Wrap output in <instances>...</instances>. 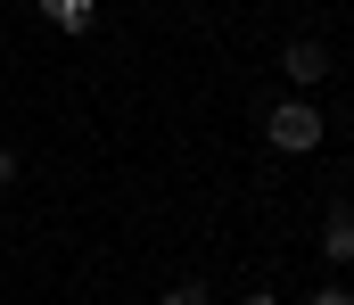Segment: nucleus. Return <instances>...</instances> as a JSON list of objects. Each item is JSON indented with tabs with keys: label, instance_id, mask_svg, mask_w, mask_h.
<instances>
[{
	"label": "nucleus",
	"instance_id": "nucleus-6",
	"mask_svg": "<svg viewBox=\"0 0 354 305\" xmlns=\"http://www.w3.org/2000/svg\"><path fill=\"white\" fill-rule=\"evenodd\" d=\"M313 305H354V289H313Z\"/></svg>",
	"mask_w": 354,
	"mask_h": 305
},
{
	"label": "nucleus",
	"instance_id": "nucleus-4",
	"mask_svg": "<svg viewBox=\"0 0 354 305\" xmlns=\"http://www.w3.org/2000/svg\"><path fill=\"white\" fill-rule=\"evenodd\" d=\"M41 17H50L58 33H91V25H99V0H41Z\"/></svg>",
	"mask_w": 354,
	"mask_h": 305
},
{
	"label": "nucleus",
	"instance_id": "nucleus-3",
	"mask_svg": "<svg viewBox=\"0 0 354 305\" xmlns=\"http://www.w3.org/2000/svg\"><path fill=\"white\" fill-rule=\"evenodd\" d=\"M322 256H330V264H354V206H330V223H322Z\"/></svg>",
	"mask_w": 354,
	"mask_h": 305
},
{
	"label": "nucleus",
	"instance_id": "nucleus-7",
	"mask_svg": "<svg viewBox=\"0 0 354 305\" xmlns=\"http://www.w3.org/2000/svg\"><path fill=\"white\" fill-rule=\"evenodd\" d=\"M8 182H17V149H0V190H8Z\"/></svg>",
	"mask_w": 354,
	"mask_h": 305
},
{
	"label": "nucleus",
	"instance_id": "nucleus-5",
	"mask_svg": "<svg viewBox=\"0 0 354 305\" xmlns=\"http://www.w3.org/2000/svg\"><path fill=\"white\" fill-rule=\"evenodd\" d=\"M157 305H214V297H206V281H174V289H165Z\"/></svg>",
	"mask_w": 354,
	"mask_h": 305
},
{
	"label": "nucleus",
	"instance_id": "nucleus-1",
	"mask_svg": "<svg viewBox=\"0 0 354 305\" xmlns=\"http://www.w3.org/2000/svg\"><path fill=\"white\" fill-rule=\"evenodd\" d=\"M322 132H330V124H322V107L297 100V91H288V100L264 115V140L280 149V157H313V149H322Z\"/></svg>",
	"mask_w": 354,
	"mask_h": 305
},
{
	"label": "nucleus",
	"instance_id": "nucleus-2",
	"mask_svg": "<svg viewBox=\"0 0 354 305\" xmlns=\"http://www.w3.org/2000/svg\"><path fill=\"white\" fill-rule=\"evenodd\" d=\"M280 75H288L297 91H313V83L330 75V41H313V33H288V41H280Z\"/></svg>",
	"mask_w": 354,
	"mask_h": 305
},
{
	"label": "nucleus",
	"instance_id": "nucleus-8",
	"mask_svg": "<svg viewBox=\"0 0 354 305\" xmlns=\"http://www.w3.org/2000/svg\"><path fill=\"white\" fill-rule=\"evenodd\" d=\"M239 305H280V297H272V289H248V297H239Z\"/></svg>",
	"mask_w": 354,
	"mask_h": 305
}]
</instances>
